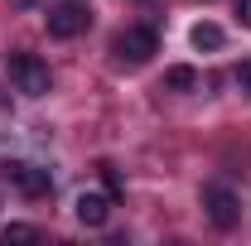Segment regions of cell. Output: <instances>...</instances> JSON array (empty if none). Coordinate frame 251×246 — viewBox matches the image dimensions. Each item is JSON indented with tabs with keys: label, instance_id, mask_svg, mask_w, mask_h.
<instances>
[{
	"label": "cell",
	"instance_id": "7a4b0ae2",
	"mask_svg": "<svg viewBox=\"0 0 251 246\" xmlns=\"http://www.w3.org/2000/svg\"><path fill=\"white\" fill-rule=\"evenodd\" d=\"M10 82H15L25 97H44L49 87H53L49 63L39 58V53H10Z\"/></svg>",
	"mask_w": 251,
	"mask_h": 246
},
{
	"label": "cell",
	"instance_id": "9c48e42d",
	"mask_svg": "<svg viewBox=\"0 0 251 246\" xmlns=\"http://www.w3.org/2000/svg\"><path fill=\"white\" fill-rule=\"evenodd\" d=\"M0 242L10 246V242H39V227H29V222H10L5 232H0Z\"/></svg>",
	"mask_w": 251,
	"mask_h": 246
},
{
	"label": "cell",
	"instance_id": "6da1fadb",
	"mask_svg": "<svg viewBox=\"0 0 251 246\" xmlns=\"http://www.w3.org/2000/svg\"><path fill=\"white\" fill-rule=\"evenodd\" d=\"M111 53H116L121 63H130V68H140V63H150V58L159 53V34L150 29V25H130V29L116 34Z\"/></svg>",
	"mask_w": 251,
	"mask_h": 246
},
{
	"label": "cell",
	"instance_id": "8992f818",
	"mask_svg": "<svg viewBox=\"0 0 251 246\" xmlns=\"http://www.w3.org/2000/svg\"><path fill=\"white\" fill-rule=\"evenodd\" d=\"M106 217H111V193L82 188V193H77V222H82V227H106Z\"/></svg>",
	"mask_w": 251,
	"mask_h": 246
},
{
	"label": "cell",
	"instance_id": "30bf717a",
	"mask_svg": "<svg viewBox=\"0 0 251 246\" xmlns=\"http://www.w3.org/2000/svg\"><path fill=\"white\" fill-rule=\"evenodd\" d=\"M237 87H242V92H247V97H251V58H247V63H242V68H237Z\"/></svg>",
	"mask_w": 251,
	"mask_h": 246
},
{
	"label": "cell",
	"instance_id": "8fae6325",
	"mask_svg": "<svg viewBox=\"0 0 251 246\" xmlns=\"http://www.w3.org/2000/svg\"><path fill=\"white\" fill-rule=\"evenodd\" d=\"M237 20H242V25L251 29V0H237Z\"/></svg>",
	"mask_w": 251,
	"mask_h": 246
},
{
	"label": "cell",
	"instance_id": "3957f363",
	"mask_svg": "<svg viewBox=\"0 0 251 246\" xmlns=\"http://www.w3.org/2000/svg\"><path fill=\"white\" fill-rule=\"evenodd\" d=\"M87 25H92V5L87 0H58V5H49V34L53 39H77Z\"/></svg>",
	"mask_w": 251,
	"mask_h": 246
},
{
	"label": "cell",
	"instance_id": "52a82bcc",
	"mask_svg": "<svg viewBox=\"0 0 251 246\" xmlns=\"http://www.w3.org/2000/svg\"><path fill=\"white\" fill-rule=\"evenodd\" d=\"M164 87H169V92H193V87H198V73L179 63V68H169V73H164Z\"/></svg>",
	"mask_w": 251,
	"mask_h": 246
},
{
	"label": "cell",
	"instance_id": "5b68a950",
	"mask_svg": "<svg viewBox=\"0 0 251 246\" xmlns=\"http://www.w3.org/2000/svg\"><path fill=\"white\" fill-rule=\"evenodd\" d=\"M5 179L20 188L25 198H44V193L53 188L49 169H39V164H25V159H10V164H5Z\"/></svg>",
	"mask_w": 251,
	"mask_h": 246
},
{
	"label": "cell",
	"instance_id": "ba28073f",
	"mask_svg": "<svg viewBox=\"0 0 251 246\" xmlns=\"http://www.w3.org/2000/svg\"><path fill=\"white\" fill-rule=\"evenodd\" d=\"M193 49H222V29L218 25H193Z\"/></svg>",
	"mask_w": 251,
	"mask_h": 246
},
{
	"label": "cell",
	"instance_id": "277c9868",
	"mask_svg": "<svg viewBox=\"0 0 251 246\" xmlns=\"http://www.w3.org/2000/svg\"><path fill=\"white\" fill-rule=\"evenodd\" d=\"M203 213H208V222H213L218 232H232L237 217H242V203H237V193L227 184H208L203 188Z\"/></svg>",
	"mask_w": 251,
	"mask_h": 246
},
{
	"label": "cell",
	"instance_id": "7c38bea8",
	"mask_svg": "<svg viewBox=\"0 0 251 246\" xmlns=\"http://www.w3.org/2000/svg\"><path fill=\"white\" fill-rule=\"evenodd\" d=\"M15 5H25V10H34V5H44V0H15Z\"/></svg>",
	"mask_w": 251,
	"mask_h": 246
}]
</instances>
